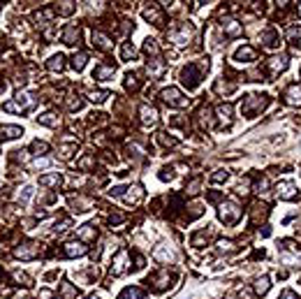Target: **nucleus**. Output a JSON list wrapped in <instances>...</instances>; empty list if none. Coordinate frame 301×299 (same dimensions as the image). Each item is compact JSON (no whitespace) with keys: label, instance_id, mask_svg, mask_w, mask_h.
I'll list each match as a JSON object with an SVG mask.
<instances>
[{"label":"nucleus","instance_id":"nucleus-1","mask_svg":"<svg viewBox=\"0 0 301 299\" xmlns=\"http://www.w3.org/2000/svg\"><path fill=\"white\" fill-rule=\"evenodd\" d=\"M266 105H269V95H246V100L241 102V112L248 116V118H253V116L260 114Z\"/></svg>","mask_w":301,"mask_h":299},{"label":"nucleus","instance_id":"nucleus-2","mask_svg":"<svg viewBox=\"0 0 301 299\" xmlns=\"http://www.w3.org/2000/svg\"><path fill=\"white\" fill-rule=\"evenodd\" d=\"M35 102H38V100H35V95H30V93H19V95H16V100H12V102H5V105H2V109H5V112H16V114H23V112H30V109L35 107Z\"/></svg>","mask_w":301,"mask_h":299},{"label":"nucleus","instance_id":"nucleus-3","mask_svg":"<svg viewBox=\"0 0 301 299\" xmlns=\"http://www.w3.org/2000/svg\"><path fill=\"white\" fill-rule=\"evenodd\" d=\"M181 81L188 86V88H197L199 81H202V70L197 68V65H186V68L181 70Z\"/></svg>","mask_w":301,"mask_h":299},{"label":"nucleus","instance_id":"nucleus-4","mask_svg":"<svg viewBox=\"0 0 301 299\" xmlns=\"http://www.w3.org/2000/svg\"><path fill=\"white\" fill-rule=\"evenodd\" d=\"M218 216H220V221H223V223H227V225H234V223L241 218V209L236 207L234 202H225V204H220Z\"/></svg>","mask_w":301,"mask_h":299},{"label":"nucleus","instance_id":"nucleus-5","mask_svg":"<svg viewBox=\"0 0 301 299\" xmlns=\"http://www.w3.org/2000/svg\"><path fill=\"white\" fill-rule=\"evenodd\" d=\"M112 195H116V197H123L128 204H137L139 199L144 197V190L139 188V186H130V188H113Z\"/></svg>","mask_w":301,"mask_h":299},{"label":"nucleus","instance_id":"nucleus-6","mask_svg":"<svg viewBox=\"0 0 301 299\" xmlns=\"http://www.w3.org/2000/svg\"><path fill=\"white\" fill-rule=\"evenodd\" d=\"M162 100H165L169 107H186V105H188V98H183L181 91L179 88H174V86H169V88L162 91Z\"/></svg>","mask_w":301,"mask_h":299},{"label":"nucleus","instance_id":"nucleus-7","mask_svg":"<svg viewBox=\"0 0 301 299\" xmlns=\"http://www.w3.org/2000/svg\"><path fill=\"white\" fill-rule=\"evenodd\" d=\"M128 262H130V253H128V251H120V253L116 255L113 264H112V274H113V276H120L123 271H128V267H130Z\"/></svg>","mask_w":301,"mask_h":299},{"label":"nucleus","instance_id":"nucleus-8","mask_svg":"<svg viewBox=\"0 0 301 299\" xmlns=\"http://www.w3.org/2000/svg\"><path fill=\"white\" fill-rule=\"evenodd\" d=\"M39 251H42L39 244H33V241H30V244H23L21 248H16V258H21V260H30V258H38Z\"/></svg>","mask_w":301,"mask_h":299},{"label":"nucleus","instance_id":"nucleus-9","mask_svg":"<svg viewBox=\"0 0 301 299\" xmlns=\"http://www.w3.org/2000/svg\"><path fill=\"white\" fill-rule=\"evenodd\" d=\"M266 70H269L271 77H276V75H280L283 70H287V58L285 56H276V58H271V61L266 63Z\"/></svg>","mask_w":301,"mask_h":299},{"label":"nucleus","instance_id":"nucleus-10","mask_svg":"<svg viewBox=\"0 0 301 299\" xmlns=\"http://www.w3.org/2000/svg\"><path fill=\"white\" fill-rule=\"evenodd\" d=\"M190 37H192V26H188V23H183L179 31L172 33V39L176 42V44H186Z\"/></svg>","mask_w":301,"mask_h":299},{"label":"nucleus","instance_id":"nucleus-11","mask_svg":"<svg viewBox=\"0 0 301 299\" xmlns=\"http://www.w3.org/2000/svg\"><path fill=\"white\" fill-rule=\"evenodd\" d=\"M149 283H153V290H165L169 285V271H158L149 278Z\"/></svg>","mask_w":301,"mask_h":299},{"label":"nucleus","instance_id":"nucleus-12","mask_svg":"<svg viewBox=\"0 0 301 299\" xmlns=\"http://www.w3.org/2000/svg\"><path fill=\"white\" fill-rule=\"evenodd\" d=\"M116 75V68L113 65H100V68L93 70V79H100V81H107Z\"/></svg>","mask_w":301,"mask_h":299},{"label":"nucleus","instance_id":"nucleus-13","mask_svg":"<svg viewBox=\"0 0 301 299\" xmlns=\"http://www.w3.org/2000/svg\"><path fill=\"white\" fill-rule=\"evenodd\" d=\"M139 114H142V121L146 123V125H155V123H158V112L153 107H149V105H142V107H139Z\"/></svg>","mask_w":301,"mask_h":299},{"label":"nucleus","instance_id":"nucleus-14","mask_svg":"<svg viewBox=\"0 0 301 299\" xmlns=\"http://www.w3.org/2000/svg\"><path fill=\"white\" fill-rule=\"evenodd\" d=\"M278 197L280 199H292L294 195H297V186L292 184V181H283V184H278Z\"/></svg>","mask_w":301,"mask_h":299},{"label":"nucleus","instance_id":"nucleus-15","mask_svg":"<svg viewBox=\"0 0 301 299\" xmlns=\"http://www.w3.org/2000/svg\"><path fill=\"white\" fill-rule=\"evenodd\" d=\"M146 70H149L150 79H160L162 75H165V63L160 61V58H153V61L146 65Z\"/></svg>","mask_w":301,"mask_h":299},{"label":"nucleus","instance_id":"nucleus-16","mask_svg":"<svg viewBox=\"0 0 301 299\" xmlns=\"http://www.w3.org/2000/svg\"><path fill=\"white\" fill-rule=\"evenodd\" d=\"M63 253L68 255V258H79V255H86V246L76 244V241H70V244H65Z\"/></svg>","mask_w":301,"mask_h":299},{"label":"nucleus","instance_id":"nucleus-17","mask_svg":"<svg viewBox=\"0 0 301 299\" xmlns=\"http://www.w3.org/2000/svg\"><path fill=\"white\" fill-rule=\"evenodd\" d=\"M234 61H239V63L255 61V51L250 46H241V49H236V54H234Z\"/></svg>","mask_w":301,"mask_h":299},{"label":"nucleus","instance_id":"nucleus-18","mask_svg":"<svg viewBox=\"0 0 301 299\" xmlns=\"http://www.w3.org/2000/svg\"><path fill=\"white\" fill-rule=\"evenodd\" d=\"M19 135H23V128H19V125H0V137L14 139Z\"/></svg>","mask_w":301,"mask_h":299},{"label":"nucleus","instance_id":"nucleus-19","mask_svg":"<svg viewBox=\"0 0 301 299\" xmlns=\"http://www.w3.org/2000/svg\"><path fill=\"white\" fill-rule=\"evenodd\" d=\"M218 118L223 121V125H232V105H220L218 107Z\"/></svg>","mask_w":301,"mask_h":299},{"label":"nucleus","instance_id":"nucleus-20","mask_svg":"<svg viewBox=\"0 0 301 299\" xmlns=\"http://www.w3.org/2000/svg\"><path fill=\"white\" fill-rule=\"evenodd\" d=\"M285 102H287V105H301V88H299V86H292V88H287Z\"/></svg>","mask_w":301,"mask_h":299},{"label":"nucleus","instance_id":"nucleus-21","mask_svg":"<svg viewBox=\"0 0 301 299\" xmlns=\"http://www.w3.org/2000/svg\"><path fill=\"white\" fill-rule=\"evenodd\" d=\"M76 39H79V28L76 26H68L65 33H63V42L65 44H76Z\"/></svg>","mask_w":301,"mask_h":299},{"label":"nucleus","instance_id":"nucleus-22","mask_svg":"<svg viewBox=\"0 0 301 299\" xmlns=\"http://www.w3.org/2000/svg\"><path fill=\"white\" fill-rule=\"evenodd\" d=\"M144 19H146V21H153L155 26H162V14H160V9H158V7L144 9Z\"/></svg>","mask_w":301,"mask_h":299},{"label":"nucleus","instance_id":"nucleus-23","mask_svg":"<svg viewBox=\"0 0 301 299\" xmlns=\"http://www.w3.org/2000/svg\"><path fill=\"white\" fill-rule=\"evenodd\" d=\"M46 68L51 70V72H63V68H65V58L63 56H51L49 58V63H46Z\"/></svg>","mask_w":301,"mask_h":299},{"label":"nucleus","instance_id":"nucleus-24","mask_svg":"<svg viewBox=\"0 0 301 299\" xmlns=\"http://www.w3.org/2000/svg\"><path fill=\"white\" fill-rule=\"evenodd\" d=\"M223 31H225L227 35H241V33H243V28H241L236 21L227 19V21H223Z\"/></svg>","mask_w":301,"mask_h":299},{"label":"nucleus","instance_id":"nucleus-25","mask_svg":"<svg viewBox=\"0 0 301 299\" xmlns=\"http://www.w3.org/2000/svg\"><path fill=\"white\" fill-rule=\"evenodd\" d=\"M269 288H271V278L269 276H260L255 281V292H257V295H264V292H269Z\"/></svg>","mask_w":301,"mask_h":299},{"label":"nucleus","instance_id":"nucleus-26","mask_svg":"<svg viewBox=\"0 0 301 299\" xmlns=\"http://www.w3.org/2000/svg\"><path fill=\"white\" fill-rule=\"evenodd\" d=\"M38 123H42V125H49V128H56V125H58V116L49 112V114L38 116Z\"/></svg>","mask_w":301,"mask_h":299},{"label":"nucleus","instance_id":"nucleus-27","mask_svg":"<svg viewBox=\"0 0 301 299\" xmlns=\"http://www.w3.org/2000/svg\"><path fill=\"white\" fill-rule=\"evenodd\" d=\"M144 292L139 288H125V290L118 295V299H142Z\"/></svg>","mask_w":301,"mask_h":299},{"label":"nucleus","instance_id":"nucleus-28","mask_svg":"<svg viewBox=\"0 0 301 299\" xmlns=\"http://www.w3.org/2000/svg\"><path fill=\"white\" fill-rule=\"evenodd\" d=\"M93 44L100 46V49H109V46H112V42H109V37H107V35H102V33H93Z\"/></svg>","mask_w":301,"mask_h":299},{"label":"nucleus","instance_id":"nucleus-29","mask_svg":"<svg viewBox=\"0 0 301 299\" xmlns=\"http://www.w3.org/2000/svg\"><path fill=\"white\" fill-rule=\"evenodd\" d=\"M60 174H49V177H39V186H60Z\"/></svg>","mask_w":301,"mask_h":299},{"label":"nucleus","instance_id":"nucleus-30","mask_svg":"<svg viewBox=\"0 0 301 299\" xmlns=\"http://www.w3.org/2000/svg\"><path fill=\"white\" fill-rule=\"evenodd\" d=\"M86 61H88V58H86V54H75V56H72V68H75L76 72H81L83 65H86Z\"/></svg>","mask_w":301,"mask_h":299},{"label":"nucleus","instance_id":"nucleus-31","mask_svg":"<svg viewBox=\"0 0 301 299\" xmlns=\"http://www.w3.org/2000/svg\"><path fill=\"white\" fill-rule=\"evenodd\" d=\"M132 56H135V46H132V42H125L123 49H120V58L128 61V58H132Z\"/></svg>","mask_w":301,"mask_h":299},{"label":"nucleus","instance_id":"nucleus-32","mask_svg":"<svg viewBox=\"0 0 301 299\" xmlns=\"http://www.w3.org/2000/svg\"><path fill=\"white\" fill-rule=\"evenodd\" d=\"M76 151V142H72V144H65V146H60V158H65L68 160L70 155Z\"/></svg>","mask_w":301,"mask_h":299},{"label":"nucleus","instance_id":"nucleus-33","mask_svg":"<svg viewBox=\"0 0 301 299\" xmlns=\"http://www.w3.org/2000/svg\"><path fill=\"white\" fill-rule=\"evenodd\" d=\"M95 234H98V232H95V225H83L81 230H79V237H83V239H93Z\"/></svg>","mask_w":301,"mask_h":299},{"label":"nucleus","instance_id":"nucleus-34","mask_svg":"<svg viewBox=\"0 0 301 299\" xmlns=\"http://www.w3.org/2000/svg\"><path fill=\"white\" fill-rule=\"evenodd\" d=\"M56 12L63 16L72 14V12H75V2H60V7H56Z\"/></svg>","mask_w":301,"mask_h":299},{"label":"nucleus","instance_id":"nucleus-35","mask_svg":"<svg viewBox=\"0 0 301 299\" xmlns=\"http://www.w3.org/2000/svg\"><path fill=\"white\" fill-rule=\"evenodd\" d=\"M155 258L162 260V262H169V260H174V253L172 251H167V248H158V251H155Z\"/></svg>","mask_w":301,"mask_h":299},{"label":"nucleus","instance_id":"nucleus-36","mask_svg":"<svg viewBox=\"0 0 301 299\" xmlns=\"http://www.w3.org/2000/svg\"><path fill=\"white\" fill-rule=\"evenodd\" d=\"M287 37H290V42H292V44H301V28H290Z\"/></svg>","mask_w":301,"mask_h":299},{"label":"nucleus","instance_id":"nucleus-37","mask_svg":"<svg viewBox=\"0 0 301 299\" xmlns=\"http://www.w3.org/2000/svg\"><path fill=\"white\" fill-rule=\"evenodd\" d=\"M125 86H128V91H135L137 86H139V81H137V75L128 72V75H125Z\"/></svg>","mask_w":301,"mask_h":299},{"label":"nucleus","instance_id":"nucleus-38","mask_svg":"<svg viewBox=\"0 0 301 299\" xmlns=\"http://www.w3.org/2000/svg\"><path fill=\"white\" fill-rule=\"evenodd\" d=\"M262 39H264V44H266V46H276V44H278V42H276V33H273V31H266L262 35Z\"/></svg>","mask_w":301,"mask_h":299},{"label":"nucleus","instance_id":"nucleus-39","mask_svg":"<svg viewBox=\"0 0 301 299\" xmlns=\"http://www.w3.org/2000/svg\"><path fill=\"white\" fill-rule=\"evenodd\" d=\"M30 149H33L35 153H46V151H49V146H46V142H39V139H35Z\"/></svg>","mask_w":301,"mask_h":299},{"label":"nucleus","instance_id":"nucleus-40","mask_svg":"<svg viewBox=\"0 0 301 299\" xmlns=\"http://www.w3.org/2000/svg\"><path fill=\"white\" fill-rule=\"evenodd\" d=\"M30 195H33V188H30V186H23L21 192H19V202H21V204H26V202L30 199Z\"/></svg>","mask_w":301,"mask_h":299},{"label":"nucleus","instance_id":"nucleus-41","mask_svg":"<svg viewBox=\"0 0 301 299\" xmlns=\"http://www.w3.org/2000/svg\"><path fill=\"white\" fill-rule=\"evenodd\" d=\"M227 179H229L227 169H218V172H216V174L211 177V181H213V184H220V181H227Z\"/></svg>","mask_w":301,"mask_h":299},{"label":"nucleus","instance_id":"nucleus-42","mask_svg":"<svg viewBox=\"0 0 301 299\" xmlns=\"http://www.w3.org/2000/svg\"><path fill=\"white\" fill-rule=\"evenodd\" d=\"M53 19V9H42V12H38V21H51Z\"/></svg>","mask_w":301,"mask_h":299},{"label":"nucleus","instance_id":"nucleus-43","mask_svg":"<svg viewBox=\"0 0 301 299\" xmlns=\"http://www.w3.org/2000/svg\"><path fill=\"white\" fill-rule=\"evenodd\" d=\"M144 51H146V54H158V44H155V39H146Z\"/></svg>","mask_w":301,"mask_h":299},{"label":"nucleus","instance_id":"nucleus-44","mask_svg":"<svg viewBox=\"0 0 301 299\" xmlns=\"http://www.w3.org/2000/svg\"><path fill=\"white\" fill-rule=\"evenodd\" d=\"M107 98H109V93H107V91H98V93H90V100H93V102H105Z\"/></svg>","mask_w":301,"mask_h":299},{"label":"nucleus","instance_id":"nucleus-45","mask_svg":"<svg viewBox=\"0 0 301 299\" xmlns=\"http://www.w3.org/2000/svg\"><path fill=\"white\" fill-rule=\"evenodd\" d=\"M160 179H162V181H169V179H174L172 167H165V169H162V172H160Z\"/></svg>","mask_w":301,"mask_h":299},{"label":"nucleus","instance_id":"nucleus-46","mask_svg":"<svg viewBox=\"0 0 301 299\" xmlns=\"http://www.w3.org/2000/svg\"><path fill=\"white\" fill-rule=\"evenodd\" d=\"M68 105H70V109H81L83 107V100H79V98H76V100H70Z\"/></svg>","mask_w":301,"mask_h":299},{"label":"nucleus","instance_id":"nucleus-47","mask_svg":"<svg viewBox=\"0 0 301 299\" xmlns=\"http://www.w3.org/2000/svg\"><path fill=\"white\" fill-rule=\"evenodd\" d=\"M278 299H299V297H297V295H294L292 290H283V292H280V297H278Z\"/></svg>","mask_w":301,"mask_h":299},{"label":"nucleus","instance_id":"nucleus-48","mask_svg":"<svg viewBox=\"0 0 301 299\" xmlns=\"http://www.w3.org/2000/svg\"><path fill=\"white\" fill-rule=\"evenodd\" d=\"M46 165H49V160H46V158H39V160L33 162V167H46Z\"/></svg>","mask_w":301,"mask_h":299},{"label":"nucleus","instance_id":"nucleus-49","mask_svg":"<svg viewBox=\"0 0 301 299\" xmlns=\"http://www.w3.org/2000/svg\"><path fill=\"white\" fill-rule=\"evenodd\" d=\"M2 91H5V84H2V81H0V93H2Z\"/></svg>","mask_w":301,"mask_h":299},{"label":"nucleus","instance_id":"nucleus-50","mask_svg":"<svg viewBox=\"0 0 301 299\" xmlns=\"http://www.w3.org/2000/svg\"><path fill=\"white\" fill-rule=\"evenodd\" d=\"M299 14H301V2H299Z\"/></svg>","mask_w":301,"mask_h":299},{"label":"nucleus","instance_id":"nucleus-51","mask_svg":"<svg viewBox=\"0 0 301 299\" xmlns=\"http://www.w3.org/2000/svg\"><path fill=\"white\" fill-rule=\"evenodd\" d=\"M88 299H98V297H88Z\"/></svg>","mask_w":301,"mask_h":299}]
</instances>
